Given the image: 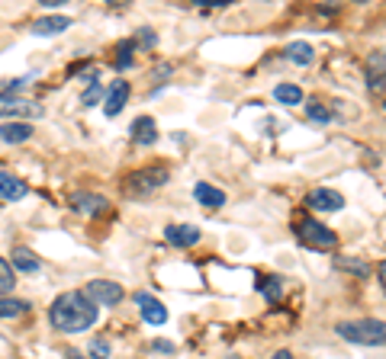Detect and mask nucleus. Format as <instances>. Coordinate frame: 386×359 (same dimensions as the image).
<instances>
[{"label":"nucleus","instance_id":"f257e3e1","mask_svg":"<svg viewBox=\"0 0 386 359\" xmlns=\"http://www.w3.org/2000/svg\"><path fill=\"white\" fill-rule=\"evenodd\" d=\"M48 321L61 334H81L100 321V311L84 292H61L48 308Z\"/></svg>","mask_w":386,"mask_h":359},{"label":"nucleus","instance_id":"f03ea898","mask_svg":"<svg viewBox=\"0 0 386 359\" xmlns=\"http://www.w3.org/2000/svg\"><path fill=\"white\" fill-rule=\"evenodd\" d=\"M335 334L341 340L358 343V347H386V321L377 318H360V321H338Z\"/></svg>","mask_w":386,"mask_h":359},{"label":"nucleus","instance_id":"7ed1b4c3","mask_svg":"<svg viewBox=\"0 0 386 359\" xmlns=\"http://www.w3.org/2000/svg\"><path fill=\"white\" fill-rule=\"evenodd\" d=\"M293 231H296V238H300L302 244H309V247L331 250L335 244H338V234H335L331 228H325V225L316 221V218H300L296 225H293Z\"/></svg>","mask_w":386,"mask_h":359},{"label":"nucleus","instance_id":"20e7f679","mask_svg":"<svg viewBox=\"0 0 386 359\" xmlns=\"http://www.w3.org/2000/svg\"><path fill=\"white\" fill-rule=\"evenodd\" d=\"M168 170L164 167H145V170H135V174L126 176V193L129 196H148L155 189L168 183Z\"/></svg>","mask_w":386,"mask_h":359},{"label":"nucleus","instance_id":"39448f33","mask_svg":"<svg viewBox=\"0 0 386 359\" xmlns=\"http://www.w3.org/2000/svg\"><path fill=\"white\" fill-rule=\"evenodd\" d=\"M0 116L7 122H29L42 116V106H36L32 100H23L17 93H0Z\"/></svg>","mask_w":386,"mask_h":359},{"label":"nucleus","instance_id":"423d86ee","mask_svg":"<svg viewBox=\"0 0 386 359\" xmlns=\"http://www.w3.org/2000/svg\"><path fill=\"white\" fill-rule=\"evenodd\" d=\"M84 295L94 305H119L126 292H123L119 283H113V279H94V283H87Z\"/></svg>","mask_w":386,"mask_h":359},{"label":"nucleus","instance_id":"0eeeda50","mask_svg":"<svg viewBox=\"0 0 386 359\" xmlns=\"http://www.w3.org/2000/svg\"><path fill=\"white\" fill-rule=\"evenodd\" d=\"M135 305H139L142 318L151 324V327H161V324H168V308L155 298L151 292H135Z\"/></svg>","mask_w":386,"mask_h":359},{"label":"nucleus","instance_id":"6e6552de","mask_svg":"<svg viewBox=\"0 0 386 359\" xmlns=\"http://www.w3.org/2000/svg\"><path fill=\"white\" fill-rule=\"evenodd\" d=\"M129 81H113L110 83V90H106V100H104V112L113 119V116H119V112L126 110V103H129Z\"/></svg>","mask_w":386,"mask_h":359},{"label":"nucleus","instance_id":"1a4fd4ad","mask_svg":"<svg viewBox=\"0 0 386 359\" xmlns=\"http://www.w3.org/2000/svg\"><path fill=\"white\" fill-rule=\"evenodd\" d=\"M71 209L81 215H104L110 209V203L100 193H75L71 196Z\"/></svg>","mask_w":386,"mask_h":359},{"label":"nucleus","instance_id":"9d476101","mask_svg":"<svg viewBox=\"0 0 386 359\" xmlns=\"http://www.w3.org/2000/svg\"><path fill=\"white\" fill-rule=\"evenodd\" d=\"M306 205L316 209V212H338L341 205H345V199H341V193H335V189H312V193L306 196Z\"/></svg>","mask_w":386,"mask_h":359},{"label":"nucleus","instance_id":"9b49d317","mask_svg":"<svg viewBox=\"0 0 386 359\" xmlns=\"http://www.w3.org/2000/svg\"><path fill=\"white\" fill-rule=\"evenodd\" d=\"M164 240L171 247H193L200 240V228L197 225H168L164 228Z\"/></svg>","mask_w":386,"mask_h":359},{"label":"nucleus","instance_id":"f8f14e48","mask_svg":"<svg viewBox=\"0 0 386 359\" xmlns=\"http://www.w3.org/2000/svg\"><path fill=\"white\" fill-rule=\"evenodd\" d=\"M26 193H29V186L23 183L19 176L7 174V170H0V199H3V203H19Z\"/></svg>","mask_w":386,"mask_h":359},{"label":"nucleus","instance_id":"ddd939ff","mask_svg":"<svg viewBox=\"0 0 386 359\" xmlns=\"http://www.w3.org/2000/svg\"><path fill=\"white\" fill-rule=\"evenodd\" d=\"M71 26V17H61V13H48V17H39L32 23V32L36 36H58V32H65Z\"/></svg>","mask_w":386,"mask_h":359},{"label":"nucleus","instance_id":"4468645a","mask_svg":"<svg viewBox=\"0 0 386 359\" xmlns=\"http://www.w3.org/2000/svg\"><path fill=\"white\" fill-rule=\"evenodd\" d=\"M132 141H135V145H155V141H158V125H155V119H151V116H139V119L132 122Z\"/></svg>","mask_w":386,"mask_h":359},{"label":"nucleus","instance_id":"2eb2a0df","mask_svg":"<svg viewBox=\"0 0 386 359\" xmlns=\"http://www.w3.org/2000/svg\"><path fill=\"white\" fill-rule=\"evenodd\" d=\"M10 267L13 269H19V273H39V267H42V260H39V254L32 247H13V254H10Z\"/></svg>","mask_w":386,"mask_h":359},{"label":"nucleus","instance_id":"dca6fc26","mask_svg":"<svg viewBox=\"0 0 386 359\" xmlns=\"http://www.w3.org/2000/svg\"><path fill=\"white\" fill-rule=\"evenodd\" d=\"M193 199H197L203 209H222V205H226V193L216 189L213 183H193Z\"/></svg>","mask_w":386,"mask_h":359},{"label":"nucleus","instance_id":"f3484780","mask_svg":"<svg viewBox=\"0 0 386 359\" xmlns=\"http://www.w3.org/2000/svg\"><path fill=\"white\" fill-rule=\"evenodd\" d=\"M367 87L370 90H383L386 87V52H374L367 58Z\"/></svg>","mask_w":386,"mask_h":359},{"label":"nucleus","instance_id":"a211bd4d","mask_svg":"<svg viewBox=\"0 0 386 359\" xmlns=\"http://www.w3.org/2000/svg\"><path fill=\"white\" fill-rule=\"evenodd\" d=\"M32 139V122H3L0 125V141L7 145H23Z\"/></svg>","mask_w":386,"mask_h":359},{"label":"nucleus","instance_id":"6ab92c4d","mask_svg":"<svg viewBox=\"0 0 386 359\" xmlns=\"http://www.w3.org/2000/svg\"><path fill=\"white\" fill-rule=\"evenodd\" d=\"M287 58H290L293 65L309 68L312 61H316V52H312L309 42H290V45H287Z\"/></svg>","mask_w":386,"mask_h":359},{"label":"nucleus","instance_id":"aec40b11","mask_svg":"<svg viewBox=\"0 0 386 359\" xmlns=\"http://www.w3.org/2000/svg\"><path fill=\"white\" fill-rule=\"evenodd\" d=\"M273 96H277V103H283V106H300V103L306 100L296 83H277V87H273Z\"/></svg>","mask_w":386,"mask_h":359},{"label":"nucleus","instance_id":"412c9836","mask_svg":"<svg viewBox=\"0 0 386 359\" xmlns=\"http://www.w3.org/2000/svg\"><path fill=\"white\" fill-rule=\"evenodd\" d=\"M135 39H123V42H119V45H116V71H129L132 68V61H135Z\"/></svg>","mask_w":386,"mask_h":359},{"label":"nucleus","instance_id":"4be33fe9","mask_svg":"<svg viewBox=\"0 0 386 359\" xmlns=\"http://www.w3.org/2000/svg\"><path fill=\"white\" fill-rule=\"evenodd\" d=\"M258 289H261V295L267 298V302H280L283 279L280 276H264V279H258Z\"/></svg>","mask_w":386,"mask_h":359},{"label":"nucleus","instance_id":"5701e85b","mask_svg":"<svg viewBox=\"0 0 386 359\" xmlns=\"http://www.w3.org/2000/svg\"><path fill=\"white\" fill-rule=\"evenodd\" d=\"M26 311H29V305L13 298V295H3L0 298V318H23Z\"/></svg>","mask_w":386,"mask_h":359},{"label":"nucleus","instance_id":"b1692460","mask_svg":"<svg viewBox=\"0 0 386 359\" xmlns=\"http://www.w3.org/2000/svg\"><path fill=\"white\" fill-rule=\"evenodd\" d=\"M13 286H17L13 267H10V260L0 257V298H3V295H13Z\"/></svg>","mask_w":386,"mask_h":359},{"label":"nucleus","instance_id":"393cba45","mask_svg":"<svg viewBox=\"0 0 386 359\" xmlns=\"http://www.w3.org/2000/svg\"><path fill=\"white\" fill-rule=\"evenodd\" d=\"M338 269H345V273H354V276H370V267L364 263V260H354V257H341L338 260Z\"/></svg>","mask_w":386,"mask_h":359},{"label":"nucleus","instance_id":"a878e982","mask_svg":"<svg viewBox=\"0 0 386 359\" xmlns=\"http://www.w3.org/2000/svg\"><path fill=\"white\" fill-rule=\"evenodd\" d=\"M306 116H309L312 122H322V125H325V122L331 119V110H329V106H322L319 100H309V103H306Z\"/></svg>","mask_w":386,"mask_h":359},{"label":"nucleus","instance_id":"bb28decb","mask_svg":"<svg viewBox=\"0 0 386 359\" xmlns=\"http://www.w3.org/2000/svg\"><path fill=\"white\" fill-rule=\"evenodd\" d=\"M97 103H100V83H90V87L81 93V106L90 110V106H97Z\"/></svg>","mask_w":386,"mask_h":359},{"label":"nucleus","instance_id":"cd10ccee","mask_svg":"<svg viewBox=\"0 0 386 359\" xmlns=\"http://www.w3.org/2000/svg\"><path fill=\"white\" fill-rule=\"evenodd\" d=\"M110 356V343L106 340H94L90 343V359H106Z\"/></svg>","mask_w":386,"mask_h":359},{"label":"nucleus","instance_id":"c85d7f7f","mask_svg":"<svg viewBox=\"0 0 386 359\" xmlns=\"http://www.w3.org/2000/svg\"><path fill=\"white\" fill-rule=\"evenodd\" d=\"M155 42H158V36H155L151 29H142V32H139V39H135V45H145V48H151Z\"/></svg>","mask_w":386,"mask_h":359},{"label":"nucleus","instance_id":"c756f323","mask_svg":"<svg viewBox=\"0 0 386 359\" xmlns=\"http://www.w3.org/2000/svg\"><path fill=\"white\" fill-rule=\"evenodd\" d=\"M200 7H206V10H222V7H229L232 0H197Z\"/></svg>","mask_w":386,"mask_h":359},{"label":"nucleus","instance_id":"7c9ffc66","mask_svg":"<svg viewBox=\"0 0 386 359\" xmlns=\"http://www.w3.org/2000/svg\"><path fill=\"white\" fill-rule=\"evenodd\" d=\"M151 350H155V353H168V356H171V353H174V343H171V340H155V343H151Z\"/></svg>","mask_w":386,"mask_h":359},{"label":"nucleus","instance_id":"2f4dec72","mask_svg":"<svg viewBox=\"0 0 386 359\" xmlns=\"http://www.w3.org/2000/svg\"><path fill=\"white\" fill-rule=\"evenodd\" d=\"M23 83H26V77H13V81L3 83V93H17L19 87H23Z\"/></svg>","mask_w":386,"mask_h":359},{"label":"nucleus","instance_id":"473e14b6","mask_svg":"<svg viewBox=\"0 0 386 359\" xmlns=\"http://www.w3.org/2000/svg\"><path fill=\"white\" fill-rule=\"evenodd\" d=\"M271 359H293V353H290V350H277Z\"/></svg>","mask_w":386,"mask_h":359},{"label":"nucleus","instance_id":"72a5a7b5","mask_svg":"<svg viewBox=\"0 0 386 359\" xmlns=\"http://www.w3.org/2000/svg\"><path fill=\"white\" fill-rule=\"evenodd\" d=\"M65 356H68V359H84V356H81V353H77V350H68Z\"/></svg>","mask_w":386,"mask_h":359},{"label":"nucleus","instance_id":"f704fd0d","mask_svg":"<svg viewBox=\"0 0 386 359\" xmlns=\"http://www.w3.org/2000/svg\"><path fill=\"white\" fill-rule=\"evenodd\" d=\"M380 279H383V286H386V260L380 263Z\"/></svg>","mask_w":386,"mask_h":359}]
</instances>
